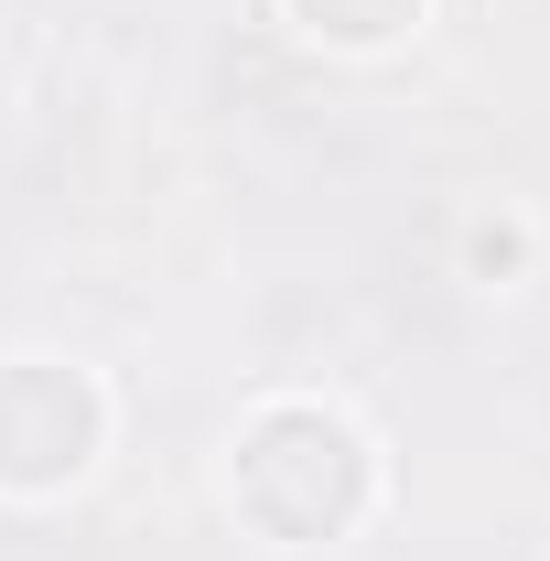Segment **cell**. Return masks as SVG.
I'll list each match as a JSON object with an SVG mask.
<instances>
[{"label": "cell", "instance_id": "cell-3", "mask_svg": "<svg viewBox=\"0 0 550 561\" xmlns=\"http://www.w3.org/2000/svg\"><path fill=\"white\" fill-rule=\"evenodd\" d=\"M280 11H291L313 44H356V55H367V44H400L421 22V0H280Z\"/></svg>", "mask_w": 550, "mask_h": 561}, {"label": "cell", "instance_id": "cell-1", "mask_svg": "<svg viewBox=\"0 0 550 561\" xmlns=\"http://www.w3.org/2000/svg\"><path fill=\"white\" fill-rule=\"evenodd\" d=\"M227 496L238 518L280 540V551H313V540H345L378 496V454L367 432L324 400H260L227 443Z\"/></svg>", "mask_w": 550, "mask_h": 561}, {"label": "cell", "instance_id": "cell-2", "mask_svg": "<svg viewBox=\"0 0 550 561\" xmlns=\"http://www.w3.org/2000/svg\"><path fill=\"white\" fill-rule=\"evenodd\" d=\"M108 443V400L66 356H11L0 367V496H66Z\"/></svg>", "mask_w": 550, "mask_h": 561}, {"label": "cell", "instance_id": "cell-4", "mask_svg": "<svg viewBox=\"0 0 550 561\" xmlns=\"http://www.w3.org/2000/svg\"><path fill=\"white\" fill-rule=\"evenodd\" d=\"M465 260H475V280H507L529 260V227H518V216H475V227H465Z\"/></svg>", "mask_w": 550, "mask_h": 561}]
</instances>
